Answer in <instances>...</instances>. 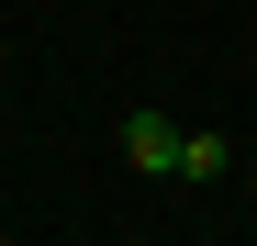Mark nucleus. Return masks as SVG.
<instances>
[{
	"label": "nucleus",
	"instance_id": "2",
	"mask_svg": "<svg viewBox=\"0 0 257 246\" xmlns=\"http://www.w3.org/2000/svg\"><path fill=\"white\" fill-rule=\"evenodd\" d=\"M179 179H190V190L235 179V135H179Z\"/></svg>",
	"mask_w": 257,
	"mask_h": 246
},
{
	"label": "nucleus",
	"instance_id": "1",
	"mask_svg": "<svg viewBox=\"0 0 257 246\" xmlns=\"http://www.w3.org/2000/svg\"><path fill=\"white\" fill-rule=\"evenodd\" d=\"M179 135H190V123L135 112V123H123V168H135V179H179Z\"/></svg>",
	"mask_w": 257,
	"mask_h": 246
}]
</instances>
